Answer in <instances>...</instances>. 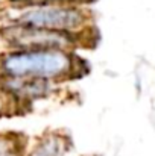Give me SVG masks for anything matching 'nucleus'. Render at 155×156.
I'll return each mask as SVG.
<instances>
[{
	"label": "nucleus",
	"instance_id": "obj_1",
	"mask_svg": "<svg viewBox=\"0 0 155 156\" xmlns=\"http://www.w3.org/2000/svg\"><path fill=\"white\" fill-rule=\"evenodd\" d=\"M84 65L75 50L12 49L0 56V77L61 82L82 74Z\"/></svg>",
	"mask_w": 155,
	"mask_h": 156
},
{
	"label": "nucleus",
	"instance_id": "obj_2",
	"mask_svg": "<svg viewBox=\"0 0 155 156\" xmlns=\"http://www.w3.org/2000/svg\"><path fill=\"white\" fill-rule=\"evenodd\" d=\"M11 24L64 32L81 38L90 27V15L75 3L43 2L23 6L18 15L11 20Z\"/></svg>",
	"mask_w": 155,
	"mask_h": 156
},
{
	"label": "nucleus",
	"instance_id": "obj_3",
	"mask_svg": "<svg viewBox=\"0 0 155 156\" xmlns=\"http://www.w3.org/2000/svg\"><path fill=\"white\" fill-rule=\"evenodd\" d=\"M3 40L11 49H58V50H75L81 44V38L38 27H26L8 24L2 30Z\"/></svg>",
	"mask_w": 155,
	"mask_h": 156
},
{
	"label": "nucleus",
	"instance_id": "obj_4",
	"mask_svg": "<svg viewBox=\"0 0 155 156\" xmlns=\"http://www.w3.org/2000/svg\"><path fill=\"white\" fill-rule=\"evenodd\" d=\"M0 79H2V87L8 93L23 100H38L41 97L49 96L53 90L52 82L29 80V79H5V77Z\"/></svg>",
	"mask_w": 155,
	"mask_h": 156
},
{
	"label": "nucleus",
	"instance_id": "obj_5",
	"mask_svg": "<svg viewBox=\"0 0 155 156\" xmlns=\"http://www.w3.org/2000/svg\"><path fill=\"white\" fill-rule=\"evenodd\" d=\"M70 149V140L61 133H46L41 136L26 156H65Z\"/></svg>",
	"mask_w": 155,
	"mask_h": 156
},
{
	"label": "nucleus",
	"instance_id": "obj_6",
	"mask_svg": "<svg viewBox=\"0 0 155 156\" xmlns=\"http://www.w3.org/2000/svg\"><path fill=\"white\" fill-rule=\"evenodd\" d=\"M0 156H26L24 138L17 133H0Z\"/></svg>",
	"mask_w": 155,
	"mask_h": 156
},
{
	"label": "nucleus",
	"instance_id": "obj_7",
	"mask_svg": "<svg viewBox=\"0 0 155 156\" xmlns=\"http://www.w3.org/2000/svg\"><path fill=\"white\" fill-rule=\"evenodd\" d=\"M12 3L21 5V6H28V5H34V3H43V2H61V3H73L72 0H9ZM76 5V3H75Z\"/></svg>",
	"mask_w": 155,
	"mask_h": 156
}]
</instances>
